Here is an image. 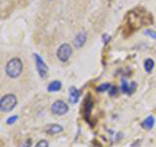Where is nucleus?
I'll use <instances>...</instances> for the list:
<instances>
[{
  "label": "nucleus",
  "mask_w": 156,
  "mask_h": 147,
  "mask_svg": "<svg viewBox=\"0 0 156 147\" xmlns=\"http://www.w3.org/2000/svg\"><path fill=\"white\" fill-rule=\"evenodd\" d=\"M46 131L48 134H58V133H61L62 131V126L57 125V124H52L46 129Z\"/></svg>",
  "instance_id": "9"
},
{
  "label": "nucleus",
  "mask_w": 156,
  "mask_h": 147,
  "mask_svg": "<svg viewBox=\"0 0 156 147\" xmlns=\"http://www.w3.org/2000/svg\"><path fill=\"white\" fill-rule=\"evenodd\" d=\"M86 39H87V34H86V31H80L76 35V38H74V46L77 47V48H80V47H82L86 43Z\"/></svg>",
  "instance_id": "6"
},
{
  "label": "nucleus",
  "mask_w": 156,
  "mask_h": 147,
  "mask_svg": "<svg viewBox=\"0 0 156 147\" xmlns=\"http://www.w3.org/2000/svg\"><path fill=\"white\" fill-rule=\"evenodd\" d=\"M35 147H48V142H47L46 139H42V141L38 142Z\"/></svg>",
  "instance_id": "16"
},
{
  "label": "nucleus",
  "mask_w": 156,
  "mask_h": 147,
  "mask_svg": "<svg viewBox=\"0 0 156 147\" xmlns=\"http://www.w3.org/2000/svg\"><path fill=\"white\" fill-rule=\"evenodd\" d=\"M30 145H31V139H27L26 142H23L21 145V147H30Z\"/></svg>",
  "instance_id": "18"
},
{
  "label": "nucleus",
  "mask_w": 156,
  "mask_h": 147,
  "mask_svg": "<svg viewBox=\"0 0 156 147\" xmlns=\"http://www.w3.org/2000/svg\"><path fill=\"white\" fill-rule=\"evenodd\" d=\"M80 95H81V91L78 89H76V87H70L69 89V102L72 103V104H76V103L78 102Z\"/></svg>",
  "instance_id": "7"
},
{
  "label": "nucleus",
  "mask_w": 156,
  "mask_h": 147,
  "mask_svg": "<svg viewBox=\"0 0 156 147\" xmlns=\"http://www.w3.org/2000/svg\"><path fill=\"white\" fill-rule=\"evenodd\" d=\"M144 33H146V35H148V37H151V38L156 39V33H155V31H152V30H146Z\"/></svg>",
  "instance_id": "17"
},
{
  "label": "nucleus",
  "mask_w": 156,
  "mask_h": 147,
  "mask_svg": "<svg viewBox=\"0 0 156 147\" xmlns=\"http://www.w3.org/2000/svg\"><path fill=\"white\" fill-rule=\"evenodd\" d=\"M17 120H18V116H17V115H14V116L9 117V119L7 120V124H8V125H11V124H13V122H16Z\"/></svg>",
  "instance_id": "15"
},
{
  "label": "nucleus",
  "mask_w": 156,
  "mask_h": 147,
  "mask_svg": "<svg viewBox=\"0 0 156 147\" xmlns=\"http://www.w3.org/2000/svg\"><path fill=\"white\" fill-rule=\"evenodd\" d=\"M121 91L125 92V94H129L130 91V85L125 80H122V82H121Z\"/></svg>",
  "instance_id": "12"
},
{
  "label": "nucleus",
  "mask_w": 156,
  "mask_h": 147,
  "mask_svg": "<svg viewBox=\"0 0 156 147\" xmlns=\"http://www.w3.org/2000/svg\"><path fill=\"white\" fill-rule=\"evenodd\" d=\"M154 66H155V64H154L152 59H147V60H144V70L147 72V73L152 72L154 70Z\"/></svg>",
  "instance_id": "11"
},
{
  "label": "nucleus",
  "mask_w": 156,
  "mask_h": 147,
  "mask_svg": "<svg viewBox=\"0 0 156 147\" xmlns=\"http://www.w3.org/2000/svg\"><path fill=\"white\" fill-rule=\"evenodd\" d=\"M68 111H69V107L62 100H56L51 107V112L55 116H62V115H65Z\"/></svg>",
  "instance_id": "4"
},
{
  "label": "nucleus",
  "mask_w": 156,
  "mask_h": 147,
  "mask_svg": "<svg viewBox=\"0 0 156 147\" xmlns=\"http://www.w3.org/2000/svg\"><path fill=\"white\" fill-rule=\"evenodd\" d=\"M111 83H103V85H100L99 87H98V91H99V92H104V91H107V90H109L111 89Z\"/></svg>",
  "instance_id": "13"
},
{
  "label": "nucleus",
  "mask_w": 156,
  "mask_h": 147,
  "mask_svg": "<svg viewBox=\"0 0 156 147\" xmlns=\"http://www.w3.org/2000/svg\"><path fill=\"white\" fill-rule=\"evenodd\" d=\"M72 53H73L72 47L68 45V43H64V45H61L60 47L57 48V53H56V55L58 57V60L62 61V63H65V61H68L70 59Z\"/></svg>",
  "instance_id": "3"
},
{
  "label": "nucleus",
  "mask_w": 156,
  "mask_h": 147,
  "mask_svg": "<svg viewBox=\"0 0 156 147\" xmlns=\"http://www.w3.org/2000/svg\"><path fill=\"white\" fill-rule=\"evenodd\" d=\"M109 2H111V0H109Z\"/></svg>",
  "instance_id": "20"
},
{
  "label": "nucleus",
  "mask_w": 156,
  "mask_h": 147,
  "mask_svg": "<svg viewBox=\"0 0 156 147\" xmlns=\"http://www.w3.org/2000/svg\"><path fill=\"white\" fill-rule=\"evenodd\" d=\"M60 89H61V82L60 81H52L50 85H48V87H47V90L50 92H56Z\"/></svg>",
  "instance_id": "10"
},
{
  "label": "nucleus",
  "mask_w": 156,
  "mask_h": 147,
  "mask_svg": "<svg viewBox=\"0 0 156 147\" xmlns=\"http://www.w3.org/2000/svg\"><path fill=\"white\" fill-rule=\"evenodd\" d=\"M34 59H35V64H37V70L39 73V76L42 78H46L47 77V72H48V68L46 65V63L43 61V59L38 55V53H34Z\"/></svg>",
  "instance_id": "5"
},
{
  "label": "nucleus",
  "mask_w": 156,
  "mask_h": 147,
  "mask_svg": "<svg viewBox=\"0 0 156 147\" xmlns=\"http://www.w3.org/2000/svg\"><path fill=\"white\" fill-rule=\"evenodd\" d=\"M117 91H119V87H116V86H113V85H112V86H111V89L108 90V92H109V95H111V96H116Z\"/></svg>",
  "instance_id": "14"
},
{
  "label": "nucleus",
  "mask_w": 156,
  "mask_h": 147,
  "mask_svg": "<svg viewBox=\"0 0 156 147\" xmlns=\"http://www.w3.org/2000/svg\"><path fill=\"white\" fill-rule=\"evenodd\" d=\"M108 41H109V35L104 34V35H103V42H104V45H107V43H108Z\"/></svg>",
  "instance_id": "19"
},
{
  "label": "nucleus",
  "mask_w": 156,
  "mask_h": 147,
  "mask_svg": "<svg viewBox=\"0 0 156 147\" xmlns=\"http://www.w3.org/2000/svg\"><path fill=\"white\" fill-rule=\"evenodd\" d=\"M22 68H23L22 61L18 57H13L8 61V64L5 66V72L11 78H17L22 73Z\"/></svg>",
  "instance_id": "1"
},
{
  "label": "nucleus",
  "mask_w": 156,
  "mask_h": 147,
  "mask_svg": "<svg viewBox=\"0 0 156 147\" xmlns=\"http://www.w3.org/2000/svg\"><path fill=\"white\" fill-rule=\"evenodd\" d=\"M140 125H142V128L146 129V130L152 129V128H154V125H155V117H154V116H148L147 119H146Z\"/></svg>",
  "instance_id": "8"
},
{
  "label": "nucleus",
  "mask_w": 156,
  "mask_h": 147,
  "mask_svg": "<svg viewBox=\"0 0 156 147\" xmlns=\"http://www.w3.org/2000/svg\"><path fill=\"white\" fill-rule=\"evenodd\" d=\"M17 104V98L13 94H7L0 99V111L2 112H11Z\"/></svg>",
  "instance_id": "2"
}]
</instances>
